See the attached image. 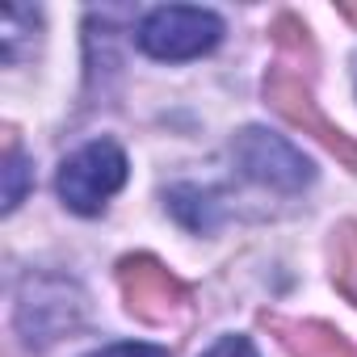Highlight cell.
I'll use <instances>...</instances> for the list:
<instances>
[{
  "label": "cell",
  "instance_id": "cell-9",
  "mask_svg": "<svg viewBox=\"0 0 357 357\" xmlns=\"http://www.w3.org/2000/svg\"><path fill=\"white\" fill-rule=\"evenodd\" d=\"M273 43H278L282 51H303V55H311V38H307V30H303L294 17H278V26H273Z\"/></svg>",
  "mask_w": 357,
  "mask_h": 357
},
{
  "label": "cell",
  "instance_id": "cell-10",
  "mask_svg": "<svg viewBox=\"0 0 357 357\" xmlns=\"http://www.w3.org/2000/svg\"><path fill=\"white\" fill-rule=\"evenodd\" d=\"M206 357H257V349H252L248 336H223Z\"/></svg>",
  "mask_w": 357,
  "mask_h": 357
},
{
  "label": "cell",
  "instance_id": "cell-11",
  "mask_svg": "<svg viewBox=\"0 0 357 357\" xmlns=\"http://www.w3.org/2000/svg\"><path fill=\"white\" fill-rule=\"evenodd\" d=\"M89 357H168V349H155V344H109V349L89 353Z\"/></svg>",
  "mask_w": 357,
  "mask_h": 357
},
{
  "label": "cell",
  "instance_id": "cell-3",
  "mask_svg": "<svg viewBox=\"0 0 357 357\" xmlns=\"http://www.w3.org/2000/svg\"><path fill=\"white\" fill-rule=\"evenodd\" d=\"M265 101H269L294 130H303V135H311L319 147H328L344 168H357V143H353L340 126H332V122L319 114V105H315V97H311V84H307L298 72H290V68L269 72V76H265Z\"/></svg>",
  "mask_w": 357,
  "mask_h": 357
},
{
  "label": "cell",
  "instance_id": "cell-7",
  "mask_svg": "<svg viewBox=\"0 0 357 357\" xmlns=\"http://www.w3.org/2000/svg\"><path fill=\"white\" fill-rule=\"evenodd\" d=\"M328 261H332V282H336V290L357 307V223H340V227L332 231Z\"/></svg>",
  "mask_w": 357,
  "mask_h": 357
},
{
  "label": "cell",
  "instance_id": "cell-6",
  "mask_svg": "<svg viewBox=\"0 0 357 357\" xmlns=\"http://www.w3.org/2000/svg\"><path fill=\"white\" fill-rule=\"evenodd\" d=\"M261 324L278 336V344L290 353V357H357V349L332 328V324H319V319H286V315H261Z\"/></svg>",
  "mask_w": 357,
  "mask_h": 357
},
{
  "label": "cell",
  "instance_id": "cell-12",
  "mask_svg": "<svg viewBox=\"0 0 357 357\" xmlns=\"http://www.w3.org/2000/svg\"><path fill=\"white\" fill-rule=\"evenodd\" d=\"M344 13H349V17H353V22H357V9H344Z\"/></svg>",
  "mask_w": 357,
  "mask_h": 357
},
{
  "label": "cell",
  "instance_id": "cell-5",
  "mask_svg": "<svg viewBox=\"0 0 357 357\" xmlns=\"http://www.w3.org/2000/svg\"><path fill=\"white\" fill-rule=\"evenodd\" d=\"M118 286H122L126 311L143 324H172L190 307V290L155 257H126L118 265Z\"/></svg>",
  "mask_w": 357,
  "mask_h": 357
},
{
  "label": "cell",
  "instance_id": "cell-8",
  "mask_svg": "<svg viewBox=\"0 0 357 357\" xmlns=\"http://www.w3.org/2000/svg\"><path fill=\"white\" fill-rule=\"evenodd\" d=\"M26 185H30V168H26L22 151H17V143L9 139V151H5V211H17Z\"/></svg>",
  "mask_w": 357,
  "mask_h": 357
},
{
  "label": "cell",
  "instance_id": "cell-4",
  "mask_svg": "<svg viewBox=\"0 0 357 357\" xmlns=\"http://www.w3.org/2000/svg\"><path fill=\"white\" fill-rule=\"evenodd\" d=\"M231 155L240 164V172L257 185H269V190H282V194H298L303 185H311V160L303 151H294L286 139L261 130V126H248L236 135L231 143Z\"/></svg>",
  "mask_w": 357,
  "mask_h": 357
},
{
  "label": "cell",
  "instance_id": "cell-1",
  "mask_svg": "<svg viewBox=\"0 0 357 357\" xmlns=\"http://www.w3.org/2000/svg\"><path fill=\"white\" fill-rule=\"evenodd\" d=\"M59 198L68 211L76 215H97L122 185H126V155L118 143L109 139H97V143H84L76 155L63 160L59 168Z\"/></svg>",
  "mask_w": 357,
  "mask_h": 357
},
{
  "label": "cell",
  "instance_id": "cell-2",
  "mask_svg": "<svg viewBox=\"0 0 357 357\" xmlns=\"http://www.w3.org/2000/svg\"><path fill=\"white\" fill-rule=\"evenodd\" d=\"M223 38V22L211 9H190V5H168L155 9L139 22V47L151 59H198L215 51Z\"/></svg>",
  "mask_w": 357,
  "mask_h": 357
}]
</instances>
